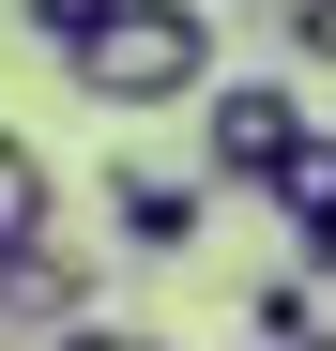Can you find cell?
Segmentation results:
<instances>
[{
    "mask_svg": "<svg viewBox=\"0 0 336 351\" xmlns=\"http://www.w3.org/2000/svg\"><path fill=\"white\" fill-rule=\"evenodd\" d=\"M275 214H291V275L321 290V275H336V138H306V168L275 184Z\"/></svg>",
    "mask_w": 336,
    "mask_h": 351,
    "instance_id": "cell-5",
    "label": "cell"
},
{
    "mask_svg": "<svg viewBox=\"0 0 336 351\" xmlns=\"http://www.w3.org/2000/svg\"><path fill=\"white\" fill-rule=\"evenodd\" d=\"M199 214H214V184H199V168L107 153V245H123V260H184V245H199Z\"/></svg>",
    "mask_w": 336,
    "mask_h": 351,
    "instance_id": "cell-3",
    "label": "cell"
},
{
    "mask_svg": "<svg viewBox=\"0 0 336 351\" xmlns=\"http://www.w3.org/2000/svg\"><path fill=\"white\" fill-rule=\"evenodd\" d=\"M62 92H92L107 123H153V107L214 92V0H123L62 46Z\"/></svg>",
    "mask_w": 336,
    "mask_h": 351,
    "instance_id": "cell-1",
    "label": "cell"
},
{
    "mask_svg": "<svg viewBox=\"0 0 336 351\" xmlns=\"http://www.w3.org/2000/svg\"><path fill=\"white\" fill-rule=\"evenodd\" d=\"M306 138H321V123H306V92L275 77V62L199 92V184H214V199H275V184L306 168Z\"/></svg>",
    "mask_w": 336,
    "mask_h": 351,
    "instance_id": "cell-2",
    "label": "cell"
},
{
    "mask_svg": "<svg viewBox=\"0 0 336 351\" xmlns=\"http://www.w3.org/2000/svg\"><path fill=\"white\" fill-rule=\"evenodd\" d=\"M46 351H184V336H138V321H62Z\"/></svg>",
    "mask_w": 336,
    "mask_h": 351,
    "instance_id": "cell-10",
    "label": "cell"
},
{
    "mask_svg": "<svg viewBox=\"0 0 336 351\" xmlns=\"http://www.w3.org/2000/svg\"><path fill=\"white\" fill-rule=\"evenodd\" d=\"M16 16H31V46H77L92 16H123V0H16Z\"/></svg>",
    "mask_w": 336,
    "mask_h": 351,
    "instance_id": "cell-9",
    "label": "cell"
},
{
    "mask_svg": "<svg viewBox=\"0 0 336 351\" xmlns=\"http://www.w3.org/2000/svg\"><path fill=\"white\" fill-rule=\"evenodd\" d=\"M260 31H275V46H291V62H306V77H336V0H260Z\"/></svg>",
    "mask_w": 336,
    "mask_h": 351,
    "instance_id": "cell-7",
    "label": "cell"
},
{
    "mask_svg": "<svg viewBox=\"0 0 336 351\" xmlns=\"http://www.w3.org/2000/svg\"><path fill=\"white\" fill-rule=\"evenodd\" d=\"M306 321H321V290H306V275H260V290H245V336H260V351H275V336H306Z\"/></svg>",
    "mask_w": 336,
    "mask_h": 351,
    "instance_id": "cell-8",
    "label": "cell"
},
{
    "mask_svg": "<svg viewBox=\"0 0 336 351\" xmlns=\"http://www.w3.org/2000/svg\"><path fill=\"white\" fill-rule=\"evenodd\" d=\"M31 245H62V168L31 138H0V260H31Z\"/></svg>",
    "mask_w": 336,
    "mask_h": 351,
    "instance_id": "cell-6",
    "label": "cell"
},
{
    "mask_svg": "<svg viewBox=\"0 0 336 351\" xmlns=\"http://www.w3.org/2000/svg\"><path fill=\"white\" fill-rule=\"evenodd\" d=\"M62 321H92V260H77V245L0 260V336H62Z\"/></svg>",
    "mask_w": 336,
    "mask_h": 351,
    "instance_id": "cell-4",
    "label": "cell"
},
{
    "mask_svg": "<svg viewBox=\"0 0 336 351\" xmlns=\"http://www.w3.org/2000/svg\"><path fill=\"white\" fill-rule=\"evenodd\" d=\"M275 351H336V321H306V336H275Z\"/></svg>",
    "mask_w": 336,
    "mask_h": 351,
    "instance_id": "cell-11",
    "label": "cell"
}]
</instances>
